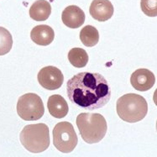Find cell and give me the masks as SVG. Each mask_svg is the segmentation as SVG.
I'll use <instances>...</instances> for the list:
<instances>
[{
	"label": "cell",
	"mask_w": 157,
	"mask_h": 157,
	"mask_svg": "<svg viewBox=\"0 0 157 157\" xmlns=\"http://www.w3.org/2000/svg\"><path fill=\"white\" fill-rule=\"evenodd\" d=\"M68 98L79 108L93 111L103 108L111 98V88L99 73L80 72L67 81Z\"/></svg>",
	"instance_id": "obj_1"
},
{
	"label": "cell",
	"mask_w": 157,
	"mask_h": 157,
	"mask_svg": "<svg viewBox=\"0 0 157 157\" xmlns=\"http://www.w3.org/2000/svg\"><path fill=\"white\" fill-rule=\"evenodd\" d=\"M77 126L82 140L87 144L100 142L108 129L105 118L100 113H82L77 116Z\"/></svg>",
	"instance_id": "obj_2"
},
{
	"label": "cell",
	"mask_w": 157,
	"mask_h": 157,
	"mask_svg": "<svg viewBox=\"0 0 157 157\" xmlns=\"http://www.w3.org/2000/svg\"><path fill=\"white\" fill-rule=\"evenodd\" d=\"M116 110L123 121L137 123L141 121L147 114L148 103L144 98L140 95L128 93L118 99Z\"/></svg>",
	"instance_id": "obj_3"
},
{
	"label": "cell",
	"mask_w": 157,
	"mask_h": 157,
	"mask_svg": "<svg viewBox=\"0 0 157 157\" xmlns=\"http://www.w3.org/2000/svg\"><path fill=\"white\" fill-rule=\"evenodd\" d=\"M23 146L31 153H40L50 146V131L45 124L25 126L19 135Z\"/></svg>",
	"instance_id": "obj_4"
},
{
	"label": "cell",
	"mask_w": 157,
	"mask_h": 157,
	"mask_svg": "<svg viewBox=\"0 0 157 157\" xmlns=\"http://www.w3.org/2000/svg\"><path fill=\"white\" fill-rule=\"evenodd\" d=\"M17 113L25 121L38 120L45 113L44 103L35 93H26L21 96L17 103Z\"/></svg>",
	"instance_id": "obj_5"
},
{
	"label": "cell",
	"mask_w": 157,
	"mask_h": 157,
	"mask_svg": "<svg viewBox=\"0 0 157 157\" xmlns=\"http://www.w3.org/2000/svg\"><path fill=\"white\" fill-rule=\"evenodd\" d=\"M78 138L69 122L58 123L53 129V144L62 153H71L77 147Z\"/></svg>",
	"instance_id": "obj_6"
},
{
	"label": "cell",
	"mask_w": 157,
	"mask_h": 157,
	"mask_svg": "<svg viewBox=\"0 0 157 157\" xmlns=\"http://www.w3.org/2000/svg\"><path fill=\"white\" fill-rule=\"evenodd\" d=\"M37 78L42 87L51 91L60 88L64 82V76L61 70L53 66H48L40 69Z\"/></svg>",
	"instance_id": "obj_7"
},
{
	"label": "cell",
	"mask_w": 157,
	"mask_h": 157,
	"mask_svg": "<svg viewBox=\"0 0 157 157\" xmlns=\"http://www.w3.org/2000/svg\"><path fill=\"white\" fill-rule=\"evenodd\" d=\"M155 74L148 69L140 68L133 72L130 77L132 87L137 91L145 92L151 89L155 83Z\"/></svg>",
	"instance_id": "obj_8"
},
{
	"label": "cell",
	"mask_w": 157,
	"mask_h": 157,
	"mask_svg": "<svg viewBox=\"0 0 157 157\" xmlns=\"http://www.w3.org/2000/svg\"><path fill=\"white\" fill-rule=\"evenodd\" d=\"M114 8L109 0H93L89 8V13L93 19L104 22L113 15Z\"/></svg>",
	"instance_id": "obj_9"
},
{
	"label": "cell",
	"mask_w": 157,
	"mask_h": 157,
	"mask_svg": "<svg viewBox=\"0 0 157 157\" xmlns=\"http://www.w3.org/2000/svg\"><path fill=\"white\" fill-rule=\"evenodd\" d=\"M85 13L83 10L76 5L67 7L61 13V20L65 25L71 29H77L85 22Z\"/></svg>",
	"instance_id": "obj_10"
},
{
	"label": "cell",
	"mask_w": 157,
	"mask_h": 157,
	"mask_svg": "<svg viewBox=\"0 0 157 157\" xmlns=\"http://www.w3.org/2000/svg\"><path fill=\"white\" fill-rule=\"evenodd\" d=\"M30 38L35 44L46 46L54 40L55 32L51 26L40 25L33 28L30 32Z\"/></svg>",
	"instance_id": "obj_11"
},
{
	"label": "cell",
	"mask_w": 157,
	"mask_h": 157,
	"mask_svg": "<svg viewBox=\"0 0 157 157\" xmlns=\"http://www.w3.org/2000/svg\"><path fill=\"white\" fill-rule=\"evenodd\" d=\"M47 108L51 115L56 119H62L67 115L69 108L65 98L61 95L55 94L49 98Z\"/></svg>",
	"instance_id": "obj_12"
},
{
	"label": "cell",
	"mask_w": 157,
	"mask_h": 157,
	"mask_svg": "<svg viewBox=\"0 0 157 157\" xmlns=\"http://www.w3.org/2000/svg\"><path fill=\"white\" fill-rule=\"evenodd\" d=\"M52 13V6L46 0H37L29 9V16L35 21H45Z\"/></svg>",
	"instance_id": "obj_13"
},
{
	"label": "cell",
	"mask_w": 157,
	"mask_h": 157,
	"mask_svg": "<svg viewBox=\"0 0 157 157\" xmlns=\"http://www.w3.org/2000/svg\"><path fill=\"white\" fill-rule=\"evenodd\" d=\"M80 40L85 46L93 47L99 41L98 30L93 25L85 26L81 30Z\"/></svg>",
	"instance_id": "obj_14"
},
{
	"label": "cell",
	"mask_w": 157,
	"mask_h": 157,
	"mask_svg": "<svg viewBox=\"0 0 157 157\" xmlns=\"http://www.w3.org/2000/svg\"><path fill=\"white\" fill-rule=\"evenodd\" d=\"M68 60L74 67L82 68L87 66L89 58L84 49L72 48L68 52Z\"/></svg>",
	"instance_id": "obj_15"
},
{
	"label": "cell",
	"mask_w": 157,
	"mask_h": 157,
	"mask_svg": "<svg viewBox=\"0 0 157 157\" xmlns=\"http://www.w3.org/2000/svg\"><path fill=\"white\" fill-rule=\"evenodd\" d=\"M13 46V37L5 28L0 26V56L8 54Z\"/></svg>",
	"instance_id": "obj_16"
},
{
	"label": "cell",
	"mask_w": 157,
	"mask_h": 157,
	"mask_svg": "<svg viewBox=\"0 0 157 157\" xmlns=\"http://www.w3.org/2000/svg\"><path fill=\"white\" fill-rule=\"evenodd\" d=\"M140 7L145 15L157 16V0H141Z\"/></svg>",
	"instance_id": "obj_17"
}]
</instances>
